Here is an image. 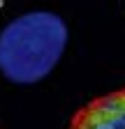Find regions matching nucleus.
<instances>
[{"mask_svg": "<svg viewBox=\"0 0 125 129\" xmlns=\"http://www.w3.org/2000/svg\"><path fill=\"white\" fill-rule=\"evenodd\" d=\"M67 46V25L53 12H28L0 32V72L7 81L33 85L49 76Z\"/></svg>", "mask_w": 125, "mask_h": 129, "instance_id": "f257e3e1", "label": "nucleus"}, {"mask_svg": "<svg viewBox=\"0 0 125 129\" xmlns=\"http://www.w3.org/2000/svg\"><path fill=\"white\" fill-rule=\"evenodd\" d=\"M72 129H125V90L104 94L76 113Z\"/></svg>", "mask_w": 125, "mask_h": 129, "instance_id": "f03ea898", "label": "nucleus"}]
</instances>
